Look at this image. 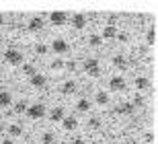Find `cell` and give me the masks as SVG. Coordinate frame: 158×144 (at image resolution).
I'll list each match as a JSON object with an SVG mask.
<instances>
[{"label": "cell", "mask_w": 158, "mask_h": 144, "mask_svg": "<svg viewBox=\"0 0 158 144\" xmlns=\"http://www.w3.org/2000/svg\"><path fill=\"white\" fill-rule=\"evenodd\" d=\"M27 117L29 120H41V117H45L47 113V107L43 103H33V105H27Z\"/></svg>", "instance_id": "cell-1"}, {"label": "cell", "mask_w": 158, "mask_h": 144, "mask_svg": "<svg viewBox=\"0 0 158 144\" xmlns=\"http://www.w3.org/2000/svg\"><path fill=\"white\" fill-rule=\"evenodd\" d=\"M4 60L10 64V66H23L25 64V56H23V52H19V50H6Z\"/></svg>", "instance_id": "cell-2"}, {"label": "cell", "mask_w": 158, "mask_h": 144, "mask_svg": "<svg viewBox=\"0 0 158 144\" xmlns=\"http://www.w3.org/2000/svg\"><path fill=\"white\" fill-rule=\"evenodd\" d=\"M125 89H127V82H125V78H123L121 74L111 76V78H109V91L121 93V91H125Z\"/></svg>", "instance_id": "cell-3"}, {"label": "cell", "mask_w": 158, "mask_h": 144, "mask_svg": "<svg viewBox=\"0 0 158 144\" xmlns=\"http://www.w3.org/2000/svg\"><path fill=\"white\" fill-rule=\"evenodd\" d=\"M84 70H86L90 76H99L101 74L99 60H97V58H86V60H84Z\"/></svg>", "instance_id": "cell-4"}, {"label": "cell", "mask_w": 158, "mask_h": 144, "mask_svg": "<svg viewBox=\"0 0 158 144\" xmlns=\"http://www.w3.org/2000/svg\"><path fill=\"white\" fill-rule=\"evenodd\" d=\"M52 52L58 54V56H60V54H66V52H68V41L62 39V37L53 39V41H52Z\"/></svg>", "instance_id": "cell-5"}, {"label": "cell", "mask_w": 158, "mask_h": 144, "mask_svg": "<svg viewBox=\"0 0 158 144\" xmlns=\"http://www.w3.org/2000/svg\"><path fill=\"white\" fill-rule=\"evenodd\" d=\"M72 27H74V29H84V27H86V15H84V12L72 15Z\"/></svg>", "instance_id": "cell-6"}, {"label": "cell", "mask_w": 158, "mask_h": 144, "mask_svg": "<svg viewBox=\"0 0 158 144\" xmlns=\"http://www.w3.org/2000/svg\"><path fill=\"white\" fill-rule=\"evenodd\" d=\"M62 128L68 130V132H72V130H76V128H78V120L74 117V115H64V120H62Z\"/></svg>", "instance_id": "cell-7"}, {"label": "cell", "mask_w": 158, "mask_h": 144, "mask_svg": "<svg viewBox=\"0 0 158 144\" xmlns=\"http://www.w3.org/2000/svg\"><path fill=\"white\" fill-rule=\"evenodd\" d=\"M29 82H31V86H35V89H41V86H45L47 78H45V74H39V72H35L33 76H29Z\"/></svg>", "instance_id": "cell-8"}, {"label": "cell", "mask_w": 158, "mask_h": 144, "mask_svg": "<svg viewBox=\"0 0 158 144\" xmlns=\"http://www.w3.org/2000/svg\"><path fill=\"white\" fill-rule=\"evenodd\" d=\"M117 27L115 25H107L105 29H103V35H101V39H115L117 37Z\"/></svg>", "instance_id": "cell-9"}, {"label": "cell", "mask_w": 158, "mask_h": 144, "mask_svg": "<svg viewBox=\"0 0 158 144\" xmlns=\"http://www.w3.org/2000/svg\"><path fill=\"white\" fill-rule=\"evenodd\" d=\"M49 21H52L53 25H66L68 15H66V12H52V15H49Z\"/></svg>", "instance_id": "cell-10"}, {"label": "cell", "mask_w": 158, "mask_h": 144, "mask_svg": "<svg viewBox=\"0 0 158 144\" xmlns=\"http://www.w3.org/2000/svg\"><path fill=\"white\" fill-rule=\"evenodd\" d=\"M64 115H66V111H64V107H53L52 111H49V120L52 121H62L64 120Z\"/></svg>", "instance_id": "cell-11"}, {"label": "cell", "mask_w": 158, "mask_h": 144, "mask_svg": "<svg viewBox=\"0 0 158 144\" xmlns=\"http://www.w3.org/2000/svg\"><path fill=\"white\" fill-rule=\"evenodd\" d=\"M43 29V19L41 17H33L29 21V31L31 33H37V31H41Z\"/></svg>", "instance_id": "cell-12"}, {"label": "cell", "mask_w": 158, "mask_h": 144, "mask_svg": "<svg viewBox=\"0 0 158 144\" xmlns=\"http://www.w3.org/2000/svg\"><path fill=\"white\" fill-rule=\"evenodd\" d=\"M10 103H12V95L8 91H0V109L10 107Z\"/></svg>", "instance_id": "cell-13"}, {"label": "cell", "mask_w": 158, "mask_h": 144, "mask_svg": "<svg viewBox=\"0 0 158 144\" xmlns=\"http://www.w3.org/2000/svg\"><path fill=\"white\" fill-rule=\"evenodd\" d=\"M76 89H78V85L74 81H66L64 85H62V93H64V95H74Z\"/></svg>", "instance_id": "cell-14"}, {"label": "cell", "mask_w": 158, "mask_h": 144, "mask_svg": "<svg viewBox=\"0 0 158 144\" xmlns=\"http://www.w3.org/2000/svg\"><path fill=\"white\" fill-rule=\"evenodd\" d=\"M113 66H115V68H119V70H125L127 68V60H125V58L123 56H113Z\"/></svg>", "instance_id": "cell-15"}, {"label": "cell", "mask_w": 158, "mask_h": 144, "mask_svg": "<svg viewBox=\"0 0 158 144\" xmlns=\"http://www.w3.org/2000/svg\"><path fill=\"white\" fill-rule=\"evenodd\" d=\"M94 101H97L99 105H107V103H109V93H107V91H97Z\"/></svg>", "instance_id": "cell-16"}, {"label": "cell", "mask_w": 158, "mask_h": 144, "mask_svg": "<svg viewBox=\"0 0 158 144\" xmlns=\"http://www.w3.org/2000/svg\"><path fill=\"white\" fill-rule=\"evenodd\" d=\"M148 86H150V81H148L146 76H138V78H135V89H138V91H146Z\"/></svg>", "instance_id": "cell-17"}, {"label": "cell", "mask_w": 158, "mask_h": 144, "mask_svg": "<svg viewBox=\"0 0 158 144\" xmlns=\"http://www.w3.org/2000/svg\"><path fill=\"white\" fill-rule=\"evenodd\" d=\"M8 134H10V138H19V136H23V128L19 124H10L8 126Z\"/></svg>", "instance_id": "cell-18"}, {"label": "cell", "mask_w": 158, "mask_h": 144, "mask_svg": "<svg viewBox=\"0 0 158 144\" xmlns=\"http://www.w3.org/2000/svg\"><path fill=\"white\" fill-rule=\"evenodd\" d=\"M146 43L148 46H154L156 43V27H150L146 31Z\"/></svg>", "instance_id": "cell-19"}, {"label": "cell", "mask_w": 158, "mask_h": 144, "mask_svg": "<svg viewBox=\"0 0 158 144\" xmlns=\"http://www.w3.org/2000/svg\"><path fill=\"white\" fill-rule=\"evenodd\" d=\"M76 109L80 111V113H86V111L90 109V101H88V99H80L76 103Z\"/></svg>", "instance_id": "cell-20"}, {"label": "cell", "mask_w": 158, "mask_h": 144, "mask_svg": "<svg viewBox=\"0 0 158 144\" xmlns=\"http://www.w3.org/2000/svg\"><path fill=\"white\" fill-rule=\"evenodd\" d=\"M131 111H134V105L131 103H123V105L117 107V113H121V115H129Z\"/></svg>", "instance_id": "cell-21"}, {"label": "cell", "mask_w": 158, "mask_h": 144, "mask_svg": "<svg viewBox=\"0 0 158 144\" xmlns=\"http://www.w3.org/2000/svg\"><path fill=\"white\" fill-rule=\"evenodd\" d=\"M49 66H52V70H62L66 64H64V60H62V58H56V60H52V64H49Z\"/></svg>", "instance_id": "cell-22"}, {"label": "cell", "mask_w": 158, "mask_h": 144, "mask_svg": "<svg viewBox=\"0 0 158 144\" xmlns=\"http://www.w3.org/2000/svg\"><path fill=\"white\" fill-rule=\"evenodd\" d=\"M53 140H56V136L52 132H43V136H41V142L43 144H53Z\"/></svg>", "instance_id": "cell-23"}, {"label": "cell", "mask_w": 158, "mask_h": 144, "mask_svg": "<svg viewBox=\"0 0 158 144\" xmlns=\"http://www.w3.org/2000/svg\"><path fill=\"white\" fill-rule=\"evenodd\" d=\"M88 43L93 47H99L101 43H103V39H101V35H90V37H88Z\"/></svg>", "instance_id": "cell-24"}, {"label": "cell", "mask_w": 158, "mask_h": 144, "mask_svg": "<svg viewBox=\"0 0 158 144\" xmlns=\"http://www.w3.org/2000/svg\"><path fill=\"white\" fill-rule=\"evenodd\" d=\"M25 111H27V103H25V101L15 103V113H25Z\"/></svg>", "instance_id": "cell-25"}, {"label": "cell", "mask_w": 158, "mask_h": 144, "mask_svg": "<svg viewBox=\"0 0 158 144\" xmlns=\"http://www.w3.org/2000/svg\"><path fill=\"white\" fill-rule=\"evenodd\" d=\"M23 72H25V74H27V76H33V74H35V72H37V70L33 68L31 64H23Z\"/></svg>", "instance_id": "cell-26"}, {"label": "cell", "mask_w": 158, "mask_h": 144, "mask_svg": "<svg viewBox=\"0 0 158 144\" xmlns=\"http://www.w3.org/2000/svg\"><path fill=\"white\" fill-rule=\"evenodd\" d=\"M131 105H134V107H144V99H142L140 95H135V97H134V103H131Z\"/></svg>", "instance_id": "cell-27"}, {"label": "cell", "mask_w": 158, "mask_h": 144, "mask_svg": "<svg viewBox=\"0 0 158 144\" xmlns=\"http://www.w3.org/2000/svg\"><path fill=\"white\" fill-rule=\"evenodd\" d=\"M35 52H37V54H47V46H43V43H37V46H35Z\"/></svg>", "instance_id": "cell-28"}, {"label": "cell", "mask_w": 158, "mask_h": 144, "mask_svg": "<svg viewBox=\"0 0 158 144\" xmlns=\"http://www.w3.org/2000/svg\"><path fill=\"white\" fill-rule=\"evenodd\" d=\"M88 126L93 128V130H97V128H99V126H101V121H99V120H97V117H93V120L88 121Z\"/></svg>", "instance_id": "cell-29"}, {"label": "cell", "mask_w": 158, "mask_h": 144, "mask_svg": "<svg viewBox=\"0 0 158 144\" xmlns=\"http://www.w3.org/2000/svg\"><path fill=\"white\" fill-rule=\"evenodd\" d=\"M144 140H146V142H154V134L152 132H146V134H144Z\"/></svg>", "instance_id": "cell-30"}, {"label": "cell", "mask_w": 158, "mask_h": 144, "mask_svg": "<svg viewBox=\"0 0 158 144\" xmlns=\"http://www.w3.org/2000/svg\"><path fill=\"white\" fill-rule=\"evenodd\" d=\"M115 39H119V41H127V33H121V31H119Z\"/></svg>", "instance_id": "cell-31"}, {"label": "cell", "mask_w": 158, "mask_h": 144, "mask_svg": "<svg viewBox=\"0 0 158 144\" xmlns=\"http://www.w3.org/2000/svg\"><path fill=\"white\" fill-rule=\"evenodd\" d=\"M2 144H15V140H12V138H4V140H2Z\"/></svg>", "instance_id": "cell-32"}, {"label": "cell", "mask_w": 158, "mask_h": 144, "mask_svg": "<svg viewBox=\"0 0 158 144\" xmlns=\"http://www.w3.org/2000/svg\"><path fill=\"white\" fill-rule=\"evenodd\" d=\"M74 144H86V142H84L82 138H76V140H74Z\"/></svg>", "instance_id": "cell-33"}, {"label": "cell", "mask_w": 158, "mask_h": 144, "mask_svg": "<svg viewBox=\"0 0 158 144\" xmlns=\"http://www.w3.org/2000/svg\"><path fill=\"white\" fill-rule=\"evenodd\" d=\"M2 23H4V17H2V15H0V25H2Z\"/></svg>", "instance_id": "cell-34"}, {"label": "cell", "mask_w": 158, "mask_h": 144, "mask_svg": "<svg viewBox=\"0 0 158 144\" xmlns=\"http://www.w3.org/2000/svg\"><path fill=\"white\" fill-rule=\"evenodd\" d=\"M109 144H115V142H109Z\"/></svg>", "instance_id": "cell-35"}, {"label": "cell", "mask_w": 158, "mask_h": 144, "mask_svg": "<svg viewBox=\"0 0 158 144\" xmlns=\"http://www.w3.org/2000/svg\"><path fill=\"white\" fill-rule=\"evenodd\" d=\"M0 76H2V72H0Z\"/></svg>", "instance_id": "cell-36"}]
</instances>
